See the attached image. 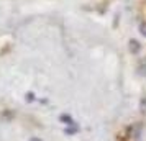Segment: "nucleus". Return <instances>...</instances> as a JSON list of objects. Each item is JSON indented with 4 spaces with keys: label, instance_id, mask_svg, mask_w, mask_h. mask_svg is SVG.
I'll list each match as a JSON object with an SVG mask.
<instances>
[{
    "label": "nucleus",
    "instance_id": "7ed1b4c3",
    "mask_svg": "<svg viewBox=\"0 0 146 141\" xmlns=\"http://www.w3.org/2000/svg\"><path fill=\"white\" fill-rule=\"evenodd\" d=\"M141 108H143V110H146V99L141 102Z\"/></svg>",
    "mask_w": 146,
    "mask_h": 141
},
{
    "label": "nucleus",
    "instance_id": "f257e3e1",
    "mask_svg": "<svg viewBox=\"0 0 146 141\" xmlns=\"http://www.w3.org/2000/svg\"><path fill=\"white\" fill-rule=\"evenodd\" d=\"M128 48H130V53H138L139 51V43L136 40H131L128 43Z\"/></svg>",
    "mask_w": 146,
    "mask_h": 141
},
{
    "label": "nucleus",
    "instance_id": "f03ea898",
    "mask_svg": "<svg viewBox=\"0 0 146 141\" xmlns=\"http://www.w3.org/2000/svg\"><path fill=\"white\" fill-rule=\"evenodd\" d=\"M139 30H141V33H143V34L146 36V21H145V23H141V26H139Z\"/></svg>",
    "mask_w": 146,
    "mask_h": 141
}]
</instances>
